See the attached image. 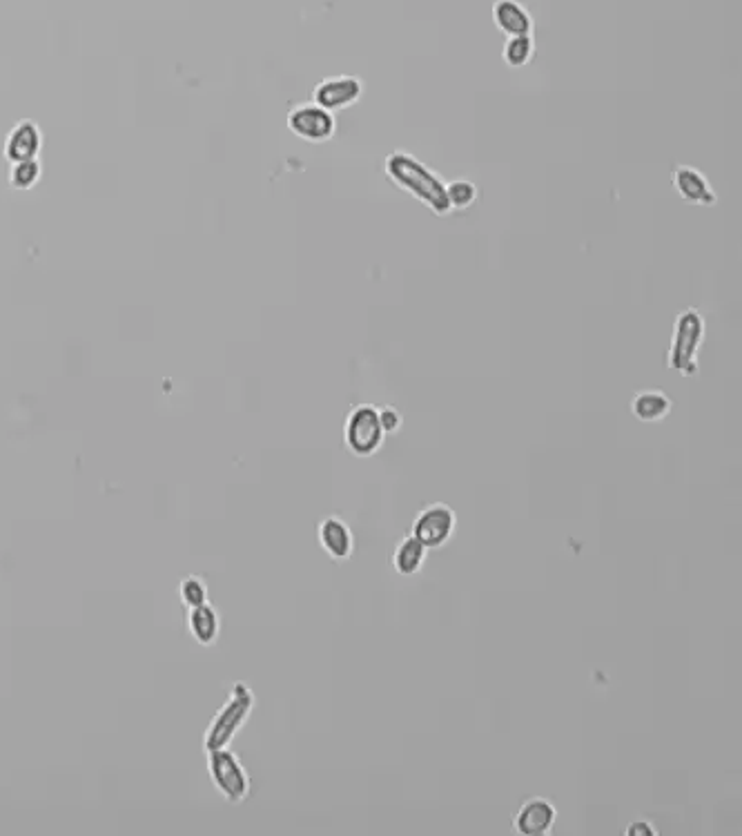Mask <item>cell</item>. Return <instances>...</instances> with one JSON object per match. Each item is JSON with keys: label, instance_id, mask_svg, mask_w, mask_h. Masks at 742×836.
I'll return each instance as SVG.
<instances>
[{"label": "cell", "instance_id": "cell-15", "mask_svg": "<svg viewBox=\"0 0 742 836\" xmlns=\"http://www.w3.org/2000/svg\"><path fill=\"white\" fill-rule=\"evenodd\" d=\"M188 629L192 638L203 647H210L217 643L221 634V616L217 607L210 605V602H203V605L199 607H190Z\"/></svg>", "mask_w": 742, "mask_h": 836}, {"label": "cell", "instance_id": "cell-16", "mask_svg": "<svg viewBox=\"0 0 742 836\" xmlns=\"http://www.w3.org/2000/svg\"><path fill=\"white\" fill-rule=\"evenodd\" d=\"M426 556L428 549L413 536V533H408V536L399 540L395 547L393 556H390V565H393L395 573H399V576H417V573L424 569Z\"/></svg>", "mask_w": 742, "mask_h": 836}, {"label": "cell", "instance_id": "cell-3", "mask_svg": "<svg viewBox=\"0 0 742 836\" xmlns=\"http://www.w3.org/2000/svg\"><path fill=\"white\" fill-rule=\"evenodd\" d=\"M705 319L696 308H687L678 313L673 324L671 346H669V368L678 371L682 377H693L700 371V348L705 342Z\"/></svg>", "mask_w": 742, "mask_h": 836}, {"label": "cell", "instance_id": "cell-4", "mask_svg": "<svg viewBox=\"0 0 742 836\" xmlns=\"http://www.w3.org/2000/svg\"><path fill=\"white\" fill-rule=\"evenodd\" d=\"M205 754H208V774L214 790L228 803L241 805L252 792V779L246 767H243L241 758L230 747H221V750Z\"/></svg>", "mask_w": 742, "mask_h": 836}, {"label": "cell", "instance_id": "cell-19", "mask_svg": "<svg viewBox=\"0 0 742 836\" xmlns=\"http://www.w3.org/2000/svg\"><path fill=\"white\" fill-rule=\"evenodd\" d=\"M446 197L451 210H468L477 201V188L473 181L455 179L446 183Z\"/></svg>", "mask_w": 742, "mask_h": 836}, {"label": "cell", "instance_id": "cell-13", "mask_svg": "<svg viewBox=\"0 0 742 836\" xmlns=\"http://www.w3.org/2000/svg\"><path fill=\"white\" fill-rule=\"evenodd\" d=\"M493 23L500 32L509 36H533V16L529 14L520 0H495L493 3Z\"/></svg>", "mask_w": 742, "mask_h": 836}, {"label": "cell", "instance_id": "cell-17", "mask_svg": "<svg viewBox=\"0 0 742 836\" xmlns=\"http://www.w3.org/2000/svg\"><path fill=\"white\" fill-rule=\"evenodd\" d=\"M535 54V41L533 36H509L504 43V63L509 67H524L531 63Z\"/></svg>", "mask_w": 742, "mask_h": 836}, {"label": "cell", "instance_id": "cell-6", "mask_svg": "<svg viewBox=\"0 0 742 836\" xmlns=\"http://www.w3.org/2000/svg\"><path fill=\"white\" fill-rule=\"evenodd\" d=\"M457 529V513L453 507H448L444 502H433L424 507L415 515L413 520V536L424 544V547L431 549H442L448 540L453 538Z\"/></svg>", "mask_w": 742, "mask_h": 836}, {"label": "cell", "instance_id": "cell-18", "mask_svg": "<svg viewBox=\"0 0 742 836\" xmlns=\"http://www.w3.org/2000/svg\"><path fill=\"white\" fill-rule=\"evenodd\" d=\"M41 163L38 159L29 161H18L12 163L9 168V188L12 190H32L38 181H41Z\"/></svg>", "mask_w": 742, "mask_h": 836}, {"label": "cell", "instance_id": "cell-5", "mask_svg": "<svg viewBox=\"0 0 742 836\" xmlns=\"http://www.w3.org/2000/svg\"><path fill=\"white\" fill-rule=\"evenodd\" d=\"M386 433L379 424L377 406L359 404L348 413L344 424V444L355 458H373L377 451H382Z\"/></svg>", "mask_w": 742, "mask_h": 836}, {"label": "cell", "instance_id": "cell-2", "mask_svg": "<svg viewBox=\"0 0 742 836\" xmlns=\"http://www.w3.org/2000/svg\"><path fill=\"white\" fill-rule=\"evenodd\" d=\"M255 709V692L246 683H234L228 701L212 718V723L205 729L203 747L205 752L221 750V747H230L234 736L241 732V727L248 723V718Z\"/></svg>", "mask_w": 742, "mask_h": 836}, {"label": "cell", "instance_id": "cell-12", "mask_svg": "<svg viewBox=\"0 0 742 836\" xmlns=\"http://www.w3.org/2000/svg\"><path fill=\"white\" fill-rule=\"evenodd\" d=\"M43 148V134L41 128L32 121H23L14 125V130L5 139V159L9 163L36 159Z\"/></svg>", "mask_w": 742, "mask_h": 836}, {"label": "cell", "instance_id": "cell-22", "mask_svg": "<svg viewBox=\"0 0 742 836\" xmlns=\"http://www.w3.org/2000/svg\"><path fill=\"white\" fill-rule=\"evenodd\" d=\"M624 834H627V836H656L658 830L653 828L651 821L636 819V821H631V825L627 830H624Z\"/></svg>", "mask_w": 742, "mask_h": 836}, {"label": "cell", "instance_id": "cell-9", "mask_svg": "<svg viewBox=\"0 0 742 836\" xmlns=\"http://www.w3.org/2000/svg\"><path fill=\"white\" fill-rule=\"evenodd\" d=\"M558 821V808L546 796H531L513 816V828L522 836H546L551 834Z\"/></svg>", "mask_w": 742, "mask_h": 836}, {"label": "cell", "instance_id": "cell-7", "mask_svg": "<svg viewBox=\"0 0 742 836\" xmlns=\"http://www.w3.org/2000/svg\"><path fill=\"white\" fill-rule=\"evenodd\" d=\"M288 130L306 143H328L335 136V114L317 103H301L288 112Z\"/></svg>", "mask_w": 742, "mask_h": 836}, {"label": "cell", "instance_id": "cell-14", "mask_svg": "<svg viewBox=\"0 0 742 836\" xmlns=\"http://www.w3.org/2000/svg\"><path fill=\"white\" fill-rule=\"evenodd\" d=\"M671 408V397L665 391H658V388H647V391H638L631 397V413L638 422L644 424H658L667 420Z\"/></svg>", "mask_w": 742, "mask_h": 836}, {"label": "cell", "instance_id": "cell-20", "mask_svg": "<svg viewBox=\"0 0 742 836\" xmlns=\"http://www.w3.org/2000/svg\"><path fill=\"white\" fill-rule=\"evenodd\" d=\"M208 585L199 576H188L179 582V598L185 607H199L208 602Z\"/></svg>", "mask_w": 742, "mask_h": 836}, {"label": "cell", "instance_id": "cell-11", "mask_svg": "<svg viewBox=\"0 0 742 836\" xmlns=\"http://www.w3.org/2000/svg\"><path fill=\"white\" fill-rule=\"evenodd\" d=\"M317 540L326 556L337 562L350 560L355 551L353 531H350L348 522L341 520L339 515H326V518H321V522L317 524Z\"/></svg>", "mask_w": 742, "mask_h": 836}, {"label": "cell", "instance_id": "cell-21", "mask_svg": "<svg viewBox=\"0 0 742 836\" xmlns=\"http://www.w3.org/2000/svg\"><path fill=\"white\" fill-rule=\"evenodd\" d=\"M377 415H379V424H382V429H384L386 435H393V433L402 431L404 417L395 406H377Z\"/></svg>", "mask_w": 742, "mask_h": 836}, {"label": "cell", "instance_id": "cell-10", "mask_svg": "<svg viewBox=\"0 0 742 836\" xmlns=\"http://www.w3.org/2000/svg\"><path fill=\"white\" fill-rule=\"evenodd\" d=\"M671 181H673V190L678 192V197L685 203H691V206L709 208L718 201L716 190L711 188V183L707 181L705 174H702L698 168H693V165H685V163L676 165V168H673Z\"/></svg>", "mask_w": 742, "mask_h": 836}, {"label": "cell", "instance_id": "cell-8", "mask_svg": "<svg viewBox=\"0 0 742 836\" xmlns=\"http://www.w3.org/2000/svg\"><path fill=\"white\" fill-rule=\"evenodd\" d=\"M361 94H364V81L353 74H337L328 76V79L319 81L312 90V103H317L319 108L328 112H339L353 108L359 103Z\"/></svg>", "mask_w": 742, "mask_h": 836}, {"label": "cell", "instance_id": "cell-1", "mask_svg": "<svg viewBox=\"0 0 742 836\" xmlns=\"http://www.w3.org/2000/svg\"><path fill=\"white\" fill-rule=\"evenodd\" d=\"M386 177L395 183V186L410 194V197L417 199L419 203L433 212L437 217H444L451 212L446 197V183L437 177V174L424 165L413 154L408 152H393L388 154L384 161Z\"/></svg>", "mask_w": 742, "mask_h": 836}]
</instances>
